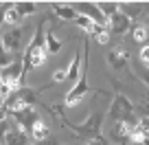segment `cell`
I'll return each instance as SVG.
<instances>
[{
	"instance_id": "cell-1",
	"label": "cell",
	"mask_w": 149,
	"mask_h": 145,
	"mask_svg": "<svg viewBox=\"0 0 149 145\" xmlns=\"http://www.w3.org/2000/svg\"><path fill=\"white\" fill-rule=\"evenodd\" d=\"M46 55H48V48H46V31H42V27L35 29V35L33 40L29 42L26 51H24V75H26L29 70L37 68V66H42L46 62Z\"/></svg>"
},
{
	"instance_id": "cell-2",
	"label": "cell",
	"mask_w": 149,
	"mask_h": 145,
	"mask_svg": "<svg viewBox=\"0 0 149 145\" xmlns=\"http://www.w3.org/2000/svg\"><path fill=\"white\" fill-rule=\"evenodd\" d=\"M110 119H112V123H116V121H125L127 125H132V127H136L140 123V119L136 117V108H134V103L130 101V99L125 97V95H121V92H116L114 95V99H112V106H110Z\"/></svg>"
},
{
	"instance_id": "cell-3",
	"label": "cell",
	"mask_w": 149,
	"mask_h": 145,
	"mask_svg": "<svg viewBox=\"0 0 149 145\" xmlns=\"http://www.w3.org/2000/svg\"><path fill=\"white\" fill-rule=\"evenodd\" d=\"M88 57H90V40H86L84 42V70H81L77 84L70 88V92L66 95V99H64V103L68 108H74L84 99V95L88 92Z\"/></svg>"
},
{
	"instance_id": "cell-4",
	"label": "cell",
	"mask_w": 149,
	"mask_h": 145,
	"mask_svg": "<svg viewBox=\"0 0 149 145\" xmlns=\"http://www.w3.org/2000/svg\"><path fill=\"white\" fill-rule=\"evenodd\" d=\"M103 119H105V112H99L97 110V112H92L84 123H70V121H66V119H64V123L70 130H74L79 136H86V139H90V141H101Z\"/></svg>"
},
{
	"instance_id": "cell-5",
	"label": "cell",
	"mask_w": 149,
	"mask_h": 145,
	"mask_svg": "<svg viewBox=\"0 0 149 145\" xmlns=\"http://www.w3.org/2000/svg\"><path fill=\"white\" fill-rule=\"evenodd\" d=\"M11 112V117L15 119V123H18V127L20 130H24V132H31L33 130V125H35V121L40 117H37V112L33 110V106H26V108H20V110H9Z\"/></svg>"
},
{
	"instance_id": "cell-6",
	"label": "cell",
	"mask_w": 149,
	"mask_h": 145,
	"mask_svg": "<svg viewBox=\"0 0 149 145\" xmlns=\"http://www.w3.org/2000/svg\"><path fill=\"white\" fill-rule=\"evenodd\" d=\"M72 7H74V11H77L79 15H86V18L94 20L99 27H105V24H107L105 15L101 13V9L97 7V2H74Z\"/></svg>"
},
{
	"instance_id": "cell-7",
	"label": "cell",
	"mask_w": 149,
	"mask_h": 145,
	"mask_svg": "<svg viewBox=\"0 0 149 145\" xmlns=\"http://www.w3.org/2000/svg\"><path fill=\"white\" fill-rule=\"evenodd\" d=\"M2 42H5V48L9 53H18L20 46H22V31L20 27H11L2 33Z\"/></svg>"
},
{
	"instance_id": "cell-8",
	"label": "cell",
	"mask_w": 149,
	"mask_h": 145,
	"mask_svg": "<svg viewBox=\"0 0 149 145\" xmlns=\"http://www.w3.org/2000/svg\"><path fill=\"white\" fill-rule=\"evenodd\" d=\"M127 62H130V53L125 48H114V51L107 55V64L112 68H125Z\"/></svg>"
},
{
	"instance_id": "cell-9",
	"label": "cell",
	"mask_w": 149,
	"mask_h": 145,
	"mask_svg": "<svg viewBox=\"0 0 149 145\" xmlns=\"http://www.w3.org/2000/svg\"><path fill=\"white\" fill-rule=\"evenodd\" d=\"M107 29H110V33H125L130 29V18L123 13L114 15L112 20H107Z\"/></svg>"
},
{
	"instance_id": "cell-10",
	"label": "cell",
	"mask_w": 149,
	"mask_h": 145,
	"mask_svg": "<svg viewBox=\"0 0 149 145\" xmlns=\"http://www.w3.org/2000/svg\"><path fill=\"white\" fill-rule=\"evenodd\" d=\"M5 143L7 145H29V139H26V132L20 130V127H11L5 136Z\"/></svg>"
},
{
	"instance_id": "cell-11",
	"label": "cell",
	"mask_w": 149,
	"mask_h": 145,
	"mask_svg": "<svg viewBox=\"0 0 149 145\" xmlns=\"http://www.w3.org/2000/svg\"><path fill=\"white\" fill-rule=\"evenodd\" d=\"M97 7L101 9V13L105 15V20H112L114 15L121 13V2H107V0H101V2H97Z\"/></svg>"
},
{
	"instance_id": "cell-12",
	"label": "cell",
	"mask_w": 149,
	"mask_h": 145,
	"mask_svg": "<svg viewBox=\"0 0 149 145\" xmlns=\"http://www.w3.org/2000/svg\"><path fill=\"white\" fill-rule=\"evenodd\" d=\"M66 70H68V79L77 84V79H79V75H81V70H84V60H81L79 55H74L72 60H70V66H68Z\"/></svg>"
},
{
	"instance_id": "cell-13",
	"label": "cell",
	"mask_w": 149,
	"mask_h": 145,
	"mask_svg": "<svg viewBox=\"0 0 149 145\" xmlns=\"http://www.w3.org/2000/svg\"><path fill=\"white\" fill-rule=\"evenodd\" d=\"M145 11V2H121V13L127 15V18H136L138 13Z\"/></svg>"
},
{
	"instance_id": "cell-14",
	"label": "cell",
	"mask_w": 149,
	"mask_h": 145,
	"mask_svg": "<svg viewBox=\"0 0 149 145\" xmlns=\"http://www.w3.org/2000/svg\"><path fill=\"white\" fill-rule=\"evenodd\" d=\"M53 9H55V13L59 15L61 20H74V22H77V18H79V13L74 11L72 5H53Z\"/></svg>"
},
{
	"instance_id": "cell-15",
	"label": "cell",
	"mask_w": 149,
	"mask_h": 145,
	"mask_svg": "<svg viewBox=\"0 0 149 145\" xmlns=\"http://www.w3.org/2000/svg\"><path fill=\"white\" fill-rule=\"evenodd\" d=\"M48 134H51V130H48L46 121L37 119L35 125H33V130H31V136H33L35 141H44V139H48Z\"/></svg>"
},
{
	"instance_id": "cell-16",
	"label": "cell",
	"mask_w": 149,
	"mask_h": 145,
	"mask_svg": "<svg viewBox=\"0 0 149 145\" xmlns=\"http://www.w3.org/2000/svg\"><path fill=\"white\" fill-rule=\"evenodd\" d=\"M15 95H18V99L24 103V106H33V103L37 101V97H35V90H33V88H20Z\"/></svg>"
},
{
	"instance_id": "cell-17",
	"label": "cell",
	"mask_w": 149,
	"mask_h": 145,
	"mask_svg": "<svg viewBox=\"0 0 149 145\" xmlns=\"http://www.w3.org/2000/svg\"><path fill=\"white\" fill-rule=\"evenodd\" d=\"M132 38H134V42H140V44H145L147 46L149 44V27H136L134 31H132Z\"/></svg>"
},
{
	"instance_id": "cell-18",
	"label": "cell",
	"mask_w": 149,
	"mask_h": 145,
	"mask_svg": "<svg viewBox=\"0 0 149 145\" xmlns=\"http://www.w3.org/2000/svg\"><path fill=\"white\" fill-rule=\"evenodd\" d=\"M77 24H79L86 33H90V35H94V33H97V29H99V24L94 22V20L86 18V15H79V18H77Z\"/></svg>"
},
{
	"instance_id": "cell-19",
	"label": "cell",
	"mask_w": 149,
	"mask_h": 145,
	"mask_svg": "<svg viewBox=\"0 0 149 145\" xmlns=\"http://www.w3.org/2000/svg\"><path fill=\"white\" fill-rule=\"evenodd\" d=\"M46 48H48V53H59V48H61V42L55 38L53 29H46Z\"/></svg>"
},
{
	"instance_id": "cell-20",
	"label": "cell",
	"mask_w": 149,
	"mask_h": 145,
	"mask_svg": "<svg viewBox=\"0 0 149 145\" xmlns=\"http://www.w3.org/2000/svg\"><path fill=\"white\" fill-rule=\"evenodd\" d=\"M15 9H18V13L24 18V15H31V13H35L37 5H35V2H29V0H26V2H15Z\"/></svg>"
},
{
	"instance_id": "cell-21",
	"label": "cell",
	"mask_w": 149,
	"mask_h": 145,
	"mask_svg": "<svg viewBox=\"0 0 149 145\" xmlns=\"http://www.w3.org/2000/svg\"><path fill=\"white\" fill-rule=\"evenodd\" d=\"M9 64H13V60H11V53L5 48V42H2V35H0V68H7Z\"/></svg>"
},
{
	"instance_id": "cell-22",
	"label": "cell",
	"mask_w": 149,
	"mask_h": 145,
	"mask_svg": "<svg viewBox=\"0 0 149 145\" xmlns=\"http://www.w3.org/2000/svg\"><path fill=\"white\" fill-rule=\"evenodd\" d=\"M92 38L97 40L99 44H107V42H110V29H107V24H105V27H99Z\"/></svg>"
},
{
	"instance_id": "cell-23",
	"label": "cell",
	"mask_w": 149,
	"mask_h": 145,
	"mask_svg": "<svg viewBox=\"0 0 149 145\" xmlns=\"http://www.w3.org/2000/svg\"><path fill=\"white\" fill-rule=\"evenodd\" d=\"M22 20V15L18 13V9H15V5L11 7V9H7V24H13V27H18V22Z\"/></svg>"
},
{
	"instance_id": "cell-24",
	"label": "cell",
	"mask_w": 149,
	"mask_h": 145,
	"mask_svg": "<svg viewBox=\"0 0 149 145\" xmlns=\"http://www.w3.org/2000/svg\"><path fill=\"white\" fill-rule=\"evenodd\" d=\"M134 108H136V112L140 114V119H143V117H149V99H147V101H140L138 106H134Z\"/></svg>"
},
{
	"instance_id": "cell-25",
	"label": "cell",
	"mask_w": 149,
	"mask_h": 145,
	"mask_svg": "<svg viewBox=\"0 0 149 145\" xmlns=\"http://www.w3.org/2000/svg\"><path fill=\"white\" fill-rule=\"evenodd\" d=\"M64 79H68V70H55V73H53V81H55V84H59V81H64Z\"/></svg>"
},
{
	"instance_id": "cell-26",
	"label": "cell",
	"mask_w": 149,
	"mask_h": 145,
	"mask_svg": "<svg viewBox=\"0 0 149 145\" xmlns=\"http://www.w3.org/2000/svg\"><path fill=\"white\" fill-rule=\"evenodd\" d=\"M9 130L11 127H9V123H7V119H0V139H5Z\"/></svg>"
},
{
	"instance_id": "cell-27",
	"label": "cell",
	"mask_w": 149,
	"mask_h": 145,
	"mask_svg": "<svg viewBox=\"0 0 149 145\" xmlns=\"http://www.w3.org/2000/svg\"><path fill=\"white\" fill-rule=\"evenodd\" d=\"M136 75H138L140 79H143L145 84L149 86V70H140V68H136Z\"/></svg>"
},
{
	"instance_id": "cell-28",
	"label": "cell",
	"mask_w": 149,
	"mask_h": 145,
	"mask_svg": "<svg viewBox=\"0 0 149 145\" xmlns=\"http://www.w3.org/2000/svg\"><path fill=\"white\" fill-rule=\"evenodd\" d=\"M7 22V7L5 5H0V27Z\"/></svg>"
},
{
	"instance_id": "cell-29",
	"label": "cell",
	"mask_w": 149,
	"mask_h": 145,
	"mask_svg": "<svg viewBox=\"0 0 149 145\" xmlns=\"http://www.w3.org/2000/svg\"><path fill=\"white\" fill-rule=\"evenodd\" d=\"M140 127H145V130L149 132V117H143V119H140Z\"/></svg>"
},
{
	"instance_id": "cell-30",
	"label": "cell",
	"mask_w": 149,
	"mask_h": 145,
	"mask_svg": "<svg viewBox=\"0 0 149 145\" xmlns=\"http://www.w3.org/2000/svg\"><path fill=\"white\" fill-rule=\"evenodd\" d=\"M5 103H7V97H5V95H0V110L5 108Z\"/></svg>"
},
{
	"instance_id": "cell-31",
	"label": "cell",
	"mask_w": 149,
	"mask_h": 145,
	"mask_svg": "<svg viewBox=\"0 0 149 145\" xmlns=\"http://www.w3.org/2000/svg\"><path fill=\"white\" fill-rule=\"evenodd\" d=\"M88 145H105V141H103V139H101V141H90Z\"/></svg>"
},
{
	"instance_id": "cell-32",
	"label": "cell",
	"mask_w": 149,
	"mask_h": 145,
	"mask_svg": "<svg viewBox=\"0 0 149 145\" xmlns=\"http://www.w3.org/2000/svg\"><path fill=\"white\" fill-rule=\"evenodd\" d=\"M145 11H147V15H149V2H145Z\"/></svg>"
},
{
	"instance_id": "cell-33",
	"label": "cell",
	"mask_w": 149,
	"mask_h": 145,
	"mask_svg": "<svg viewBox=\"0 0 149 145\" xmlns=\"http://www.w3.org/2000/svg\"><path fill=\"white\" fill-rule=\"evenodd\" d=\"M143 145H149V136H147V141H145V143H143Z\"/></svg>"
},
{
	"instance_id": "cell-34",
	"label": "cell",
	"mask_w": 149,
	"mask_h": 145,
	"mask_svg": "<svg viewBox=\"0 0 149 145\" xmlns=\"http://www.w3.org/2000/svg\"><path fill=\"white\" fill-rule=\"evenodd\" d=\"M0 86H2V77H0Z\"/></svg>"
},
{
	"instance_id": "cell-35",
	"label": "cell",
	"mask_w": 149,
	"mask_h": 145,
	"mask_svg": "<svg viewBox=\"0 0 149 145\" xmlns=\"http://www.w3.org/2000/svg\"><path fill=\"white\" fill-rule=\"evenodd\" d=\"M147 24H149V18H147Z\"/></svg>"
},
{
	"instance_id": "cell-36",
	"label": "cell",
	"mask_w": 149,
	"mask_h": 145,
	"mask_svg": "<svg viewBox=\"0 0 149 145\" xmlns=\"http://www.w3.org/2000/svg\"><path fill=\"white\" fill-rule=\"evenodd\" d=\"M105 145H107V143H105Z\"/></svg>"
}]
</instances>
